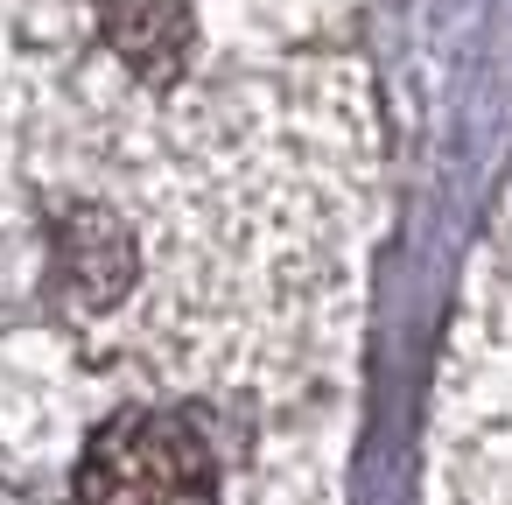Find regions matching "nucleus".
Returning <instances> with one entry per match:
<instances>
[{"label": "nucleus", "instance_id": "f257e3e1", "mask_svg": "<svg viewBox=\"0 0 512 505\" xmlns=\"http://www.w3.org/2000/svg\"><path fill=\"white\" fill-rule=\"evenodd\" d=\"M218 498V463L211 442L183 414H113L85 463H78V505H211Z\"/></svg>", "mask_w": 512, "mask_h": 505}, {"label": "nucleus", "instance_id": "f03ea898", "mask_svg": "<svg viewBox=\"0 0 512 505\" xmlns=\"http://www.w3.org/2000/svg\"><path fill=\"white\" fill-rule=\"evenodd\" d=\"M127 274H134V246H127V232H120L106 211H71V218H57V281H64L71 302L106 309V302L127 288Z\"/></svg>", "mask_w": 512, "mask_h": 505}, {"label": "nucleus", "instance_id": "7ed1b4c3", "mask_svg": "<svg viewBox=\"0 0 512 505\" xmlns=\"http://www.w3.org/2000/svg\"><path fill=\"white\" fill-rule=\"evenodd\" d=\"M106 36L127 71L169 85L190 57V8L183 0H106Z\"/></svg>", "mask_w": 512, "mask_h": 505}]
</instances>
